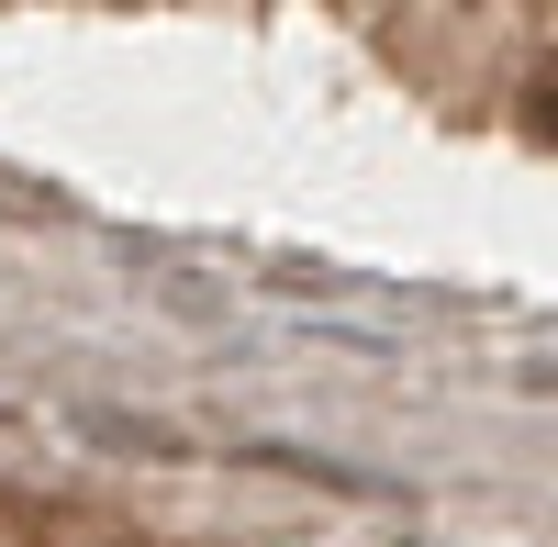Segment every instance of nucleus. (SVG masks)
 I'll return each instance as SVG.
<instances>
[{
	"mask_svg": "<svg viewBox=\"0 0 558 547\" xmlns=\"http://www.w3.org/2000/svg\"><path fill=\"white\" fill-rule=\"evenodd\" d=\"M536 134H547V146H558V78H547V101H536Z\"/></svg>",
	"mask_w": 558,
	"mask_h": 547,
	"instance_id": "f257e3e1",
	"label": "nucleus"
}]
</instances>
